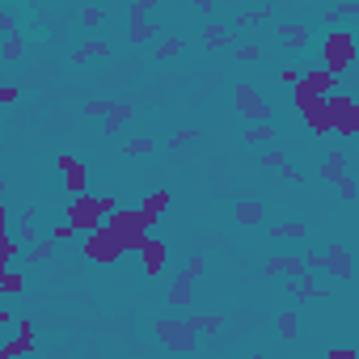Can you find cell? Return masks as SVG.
Here are the masks:
<instances>
[{
  "instance_id": "obj_1",
  "label": "cell",
  "mask_w": 359,
  "mask_h": 359,
  "mask_svg": "<svg viewBox=\"0 0 359 359\" xmlns=\"http://www.w3.org/2000/svg\"><path fill=\"white\" fill-rule=\"evenodd\" d=\"M119 212V199H110V194H81V199H72L68 203V224L76 228V233H97V228H106V220Z\"/></svg>"
},
{
  "instance_id": "obj_2",
  "label": "cell",
  "mask_w": 359,
  "mask_h": 359,
  "mask_svg": "<svg viewBox=\"0 0 359 359\" xmlns=\"http://www.w3.org/2000/svg\"><path fill=\"white\" fill-rule=\"evenodd\" d=\"M106 228L123 241L127 253H140V249L148 245V228H152V224H148V216H144L140 208H119V212L106 220Z\"/></svg>"
},
{
  "instance_id": "obj_3",
  "label": "cell",
  "mask_w": 359,
  "mask_h": 359,
  "mask_svg": "<svg viewBox=\"0 0 359 359\" xmlns=\"http://www.w3.org/2000/svg\"><path fill=\"white\" fill-rule=\"evenodd\" d=\"M194 334H208V322H203V317H186V322L161 317V322H157V338H161L169 351H194V347H199Z\"/></svg>"
},
{
  "instance_id": "obj_4",
  "label": "cell",
  "mask_w": 359,
  "mask_h": 359,
  "mask_svg": "<svg viewBox=\"0 0 359 359\" xmlns=\"http://www.w3.org/2000/svg\"><path fill=\"white\" fill-rule=\"evenodd\" d=\"M351 64H355V38H351L347 30L326 34V42H322V68L334 72V76H342Z\"/></svg>"
},
{
  "instance_id": "obj_5",
  "label": "cell",
  "mask_w": 359,
  "mask_h": 359,
  "mask_svg": "<svg viewBox=\"0 0 359 359\" xmlns=\"http://www.w3.org/2000/svg\"><path fill=\"white\" fill-rule=\"evenodd\" d=\"M81 253H85V258L89 262H101V267H115L119 258H123V241L110 233V228H97V233H89L85 241H81Z\"/></svg>"
},
{
  "instance_id": "obj_6",
  "label": "cell",
  "mask_w": 359,
  "mask_h": 359,
  "mask_svg": "<svg viewBox=\"0 0 359 359\" xmlns=\"http://www.w3.org/2000/svg\"><path fill=\"white\" fill-rule=\"evenodd\" d=\"M157 0H135V5L127 9V38L131 42H148L152 34H161L157 30V22H152V17H157Z\"/></svg>"
},
{
  "instance_id": "obj_7",
  "label": "cell",
  "mask_w": 359,
  "mask_h": 359,
  "mask_svg": "<svg viewBox=\"0 0 359 359\" xmlns=\"http://www.w3.org/2000/svg\"><path fill=\"white\" fill-rule=\"evenodd\" d=\"M233 101H237V110H241L249 123H275V110H271V101H267L258 89H253V85H237Z\"/></svg>"
},
{
  "instance_id": "obj_8",
  "label": "cell",
  "mask_w": 359,
  "mask_h": 359,
  "mask_svg": "<svg viewBox=\"0 0 359 359\" xmlns=\"http://www.w3.org/2000/svg\"><path fill=\"white\" fill-rule=\"evenodd\" d=\"M330 131L359 135V101L355 97H330Z\"/></svg>"
},
{
  "instance_id": "obj_9",
  "label": "cell",
  "mask_w": 359,
  "mask_h": 359,
  "mask_svg": "<svg viewBox=\"0 0 359 359\" xmlns=\"http://www.w3.org/2000/svg\"><path fill=\"white\" fill-rule=\"evenodd\" d=\"M203 275V253H190V262H186V271L178 275V283L169 287V304L174 309H186L190 304V287H194V279Z\"/></svg>"
},
{
  "instance_id": "obj_10",
  "label": "cell",
  "mask_w": 359,
  "mask_h": 359,
  "mask_svg": "<svg viewBox=\"0 0 359 359\" xmlns=\"http://www.w3.org/2000/svg\"><path fill=\"white\" fill-rule=\"evenodd\" d=\"M140 262H144V275L148 279H157L165 271V262H169V241L165 237H148V245L140 249Z\"/></svg>"
},
{
  "instance_id": "obj_11",
  "label": "cell",
  "mask_w": 359,
  "mask_h": 359,
  "mask_svg": "<svg viewBox=\"0 0 359 359\" xmlns=\"http://www.w3.org/2000/svg\"><path fill=\"white\" fill-rule=\"evenodd\" d=\"M30 351H34V322L22 317V322H17V334L0 347V359H17V355H30Z\"/></svg>"
},
{
  "instance_id": "obj_12",
  "label": "cell",
  "mask_w": 359,
  "mask_h": 359,
  "mask_svg": "<svg viewBox=\"0 0 359 359\" xmlns=\"http://www.w3.org/2000/svg\"><path fill=\"white\" fill-rule=\"evenodd\" d=\"M262 271H267V275H283V279H304V275H309L304 258H296V253H271Z\"/></svg>"
},
{
  "instance_id": "obj_13",
  "label": "cell",
  "mask_w": 359,
  "mask_h": 359,
  "mask_svg": "<svg viewBox=\"0 0 359 359\" xmlns=\"http://www.w3.org/2000/svg\"><path fill=\"white\" fill-rule=\"evenodd\" d=\"M60 169H64V182H68V194L72 199H81L85 194V186H89V169L76 161V157H68V152H60V161H56Z\"/></svg>"
},
{
  "instance_id": "obj_14",
  "label": "cell",
  "mask_w": 359,
  "mask_h": 359,
  "mask_svg": "<svg viewBox=\"0 0 359 359\" xmlns=\"http://www.w3.org/2000/svg\"><path fill=\"white\" fill-rule=\"evenodd\" d=\"M326 271H330L334 279H351V275H355V258H351V249H347V245L334 241V245L326 249Z\"/></svg>"
},
{
  "instance_id": "obj_15",
  "label": "cell",
  "mask_w": 359,
  "mask_h": 359,
  "mask_svg": "<svg viewBox=\"0 0 359 359\" xmlns=\"http://www.w3.org/2000/svg\"><path fill=\"white\" fill-rule=\"evenodd\" d=\"M334 85H338L334 72H326V68H304V89H313L317 97H334Z\"/></svg>"
},
{
  "instance_id": "obj_16",
  "label": "cell",
  "mask_w": 359,
  "mask_h": 359,
  "mask_svg": "<svg viewBox=\"0 0 359 359\" xmlns=\"http://www.w3.org/2000/svg\"><path fill=\"white\" fill-rule=\"evenodd\" d=\"M287 296L292 300H326V287H317L313 275H304V279H287Z\"/></svg>"
},
{
  "instance_id": "obj_17",
  "label": "cell",
  "mask_w": 359,
  "mask_h": 359,
  "mask_svg": "<svg viewBox=\"0 0 359 359\" xmlns=\"http://www.w3.org/2000/svg\"><path fill=\"white\" fill-rule=\"evenodd\" d=\"M140 212L148 216V224H157V220H161V216L169 212V190H152V194H148V199L140 203Z\"/></svg>"
},
{
  "instance_id": "obj_18",
  "label": "cell",
  "mask_w": 359,
  "mask_h": 359,
  "mask_svg": "<svg viewBox=\"0 0 359 359\" xmlns=\"http://www.w3.org/2000/svg\"><path fill=\"white\" fill-rule=\"evenodd\" d=\"M267 220V208L258 199H245V203H237V224H245V228H258Z\"/></svg>"
},
{
  "instance_id": "obj_19",
  "label": "cell",
  "mask_w": 359,
  "mask_h": 359,
  "mask_svg": "<svg viewBox=\"0 0 359 359\" xmlns=\"http://www.w3.org/2000/svg\"><path fill=\"white\" fill-rule=\"evenodd\" d=\"M322 178L330 182V186H338L342 178H347V157L334 148V152H326V161H322Z\"/></svg>"
},
{
  "instance_id": "obj_20",
  "label": "cell",
  "mask_w": 359,
  "mask_h": 359,
  "mask_svg": "<svg viewBox=\"0 0 359 359\" xmlns=\"http://www.w3.org/2000/svg\"><path fill=\"white\" fill-rule=\"evenodd\" d=\"M131 115H135V106H131V101H119V106H110V115L101 119V131H106V135H119V127H123Z\"/></svg>"
},
{
  "instance_id": "obj_21",
  "label": "cell",
  "mask_w": 359,
  "mask_h": 359,
  "mask_svg": "<svg viewBox=\"0 0 359 359\" xmlns=\"http://www.w3.org/2000/svg\"><path fill=\"white\" fill-rule=\"evenodd\" d=\"M203 42H208V47H237V38H233V30L228 26H220V22H208V26H203Z\"/></svg>"
},
{
  "instance_id": "obj_22",
  "label": "cell",
  "mask_w": 359,
  "mask_h": 359,
  "mask_svg": "<svg viewBox=\"0 0 359 359\" xmlns=\"http://www.w3.org/2000/svg\"><path fill=\"white\" fill-rule=\"evenodd\" d=\"M106 38H89V42H81L76 51H72V64H89V60H101V56H106Z\"/></svg>"
},
{
  "instance_id": "obj_23",
  "label": "cell",
  "mask_w": 359,
  "mask_h": 359,
  "mask_svg": "<svg viewBox=\"0 0 359 359\" xmlns=\"http://www.w3.org/2000/svg\"><path fill=\"white\" fill-rule=\"evenodd\" d=\"M279 34H283V47H287V51L309 47V30H304L300 22H283V26H279Z\"/></svg>"
},
{
  "instance_id": "obj_24",
  "label": "cell",
  "mask_w": 359,
  "mask_h": 359,
  "mask_svg": "<svg viewBox=\"0 0 359 359\" xmlns=\"http://www.w3.org/2000/svg\"><path fill=\"white\" fill-rule=\"evenodd\" d=\"M17 253H22V237H17V233H5V241H0V267H5V271H13Z\"/></svg>"
},
{
  "instance_id": "obj_25",
  "label": "cell",
  "mask_w": 359,
  "mask_h": 359,
  "mask_svg": "<svg viewBox=\"0 0 359 359\" xmlns=\"http://www.w3.org/2000/svg\"><path fill=\"white\" fill-rule=\"evenodd\" d=\"M182 47H186V42H182L178 34H169V38H161V42H157V51H152V60H157V64H165V60L182 56Z\"/></svg>"
},
{
  "instance_id": "obj_26",
  "label": "cell",
  "mask_w": 359,
  "mask_h": 359,
  "mask_svg": "<svg viewBox=\"0 0 359 359\" xmlns=\"http://www.w3.org/2000/svg\"><path fill=\"white\" fill-rule=\"evenodd\" d=\"M347 17H359V0H347V5H338V9H322V22L326 26H338Z\"/></svg>"
},
{
  "instance_id": "obj_27",
  "label": "cell",
  "mask_w": 359,
  "mask_h": 359,
  "mask_svg": "<svg viewBox=\"0 0 359 359\" xmlns=\"http://www.w3.org/2000/svg\"><path fill=\"white\" fill-rule=\"evenodd\" d=\"M275 326H279V338H287V342H292V338L300 334V317H296V309H283Z\"/></svg>"
},
{
  "instance_id": "obj_28",
  "label": "cell",
  "mask_w": 359,
  "mask_h": 359,
  "mask_svg": "<svg viewBox=\"0 0 359 359\" xmlns=\"http://www.w3.org/2000/svg\"><path fill=\"white\" fill-rule=\"evenodd\" d=\"M56 245H60L56 237H42V241H34V245L26 249V253H30V262H47L51 253H56Z\"/></svg>"
},
{
  "instance_id": "obj_29",
  "label": "cell",
  "mask_w": 359,
  "mask_h": 359,
  "mask_svg": "<svg viewBox=\"0 0 359 359\" xmlns=\"http://www.w3.org/2000/svg\"><path fill=\"white\" fill-rule=\"evenodd\" d=\"M245 140H249V144H271V140H275V123H249Z\"/></svg>"
},
{
  "instance_id": "obj_30",
  "label": "cell",
  "mask_w": 359,
  "mask_h": 359,
  "mask_svg": "<svg viewBox=\"0 0 359 359\" xmlns=\"http://www.w3.org/2000/svg\"><path fill=\"white\" fill-rule=\"evenodd\" d=\"M271 17V5H258V9H245V13H237V26L245 30V26H262Z\"/></svg>"
},
{
  "instance_id": "obj_31",
  "label": "cell",
  "mask_w": 359,
  "mask_h": 359,
  "mask_svg": "<svg viewBox=\"0 0 359 359\" xmlns=\"http://www.w3.org/2000/svg\"><path fill=\"white\" fill-rule=\"evenodd\" d=\"M271 237L287 241V237H304V220H283V224H271Z\"/></svg>"
},
{
  "instance_id": "obj_32",
  "label": "cell",
  "mask_w": 359,
  "mask_h": 359,
  "mask_svg": "<svg viewBox=\"0 0 359 359\" xmlns=\"http://www.w3.org/2000/svg\"><path fill=\"white\" fill-rule=\"evenodd\" d=\"M22 287H26L22 271H0V292H5V296H17Z\"/></svg>"
},
{
  "instance_id": "obj_33",
  "label": "cell",
  "mask_w": 359,
  "mask_h": 359,
  "mask_svg": "<svg viewBox=\"0 0 359 359\" xmlns=\"http://www.w3.org/2000/svg\"><path fill=\"white\" fill-rule=\"evenodd\" d=\"M287 165H292V161L283 157V148H267V152H262V169H279V174H283Z\"/></svg>"
},
{
  "instance_id": "obj_34",
  "label": "cell",
  "mask_w": 359,
  "mask_h": 359,
  "mask_svg": "<svg viewBox=\"0 0 359 359\" xmlns=\"http://www.w3.org/2000/svg\"><path fill=\"white\" fill-rule=\"evenodd\" d=\"M152 148H157V144H152L148 135H140V140H127V152H131V157H148Z\"/></svg>"
},
{
  "instance_id": "obj_35",
  "label": "cell",
  "mask_w": 359,
  "mask_h": 359,
  "mask_svg": "<svg viewBox=\"0 0 359 359\" xmlns=\"http://www.w3.org/2000/svg\"><path fill=\"white\" fill-rule=\"evenodd\" d=\"M237 60H245V64L262 60V47H258V42H241V47H237Z\"/></svg>"
},
{
  "instance_id": "obj_36",
  "label": "cell",
  "mask_w": 359,
  "mask_h": 359,
  "mask_svg": "<svg viewBox=\"0 0 359 359\" xmlns=\"http://www.w3.org/2000/svg\"><path fill=\"white\" fill-rule=\"evenodd\" d=\"M81 22H85V26L93 30V26H101V22H106V13H101L97 5H89V9H81Z\"/></svg>"
},
{
  "instance_id": "obj_37",
  "label": "cell",
  "mask_w": 359,
  "mask_h": 359,
  "mask_svg": "<svg viewBox=\"0 0 359 359\" xmlns=\"http://www.w3.org/2000/svg\"><path fill=\"white\" fill-rule=\"evenodd\" d=\"M0 56H5V60L13 64V60L22 56V34H13V38H5V51H0Z\"/></svg>"
},
{
  "instance_id": "obj_38",
  "label": "cell",
  "mask_w": 359,
  "mask_h": 359,
  "mask_svg": "<svg viewBox=\"0 0 359 359\" xmlns=\"http://www.w3.org/2000/svg\"><path fill=\"white\" fill-rule=\"evenodd\" d=\"M194 135H199V131H190V127H182L178 135H169V148H186V144H194Z\"/></svg>"
},
{
  "instance_id": "obj_39",
  "label": "cell",
  "mask_w": 359,
  "mask_h": 359,
  "mask_svg": "<svg viewBox=\"0 0 359 359\" xmlns=\"http://www.w3.org/2000/svg\"><path fill=\"white\" fill-rule=\"evenodd\" d=\"M304 267H309V271H326V249H322V253H317V249L304 253Z\"/></svg>"
},
{
  "instance_id": "obj_40",
  "label": "cell",
  "mask_w": 359,
  "mask_h": 359,
  "mask_svg": "<svg viewBox=\"0 0 359 359\" xmlns=\"http://www.w3.org/2000/svg\"><path fill=\"white\" fill-rule=\"evenodd\" d=\"M85 115H93V119L101 115V119H106L110 115V101H85Z\"/></svg>"
},
{
  "instance_id": "obj_41",
  "label": "cell",
  "mask_w": 359,
  "mask_h": 359,
  "mask_svg": "<svg viewBox=\"0 0 359 359\" xmlns=\"http://www.w3.org/2000/svg\"><path fill=\"white\" fill-rule=\"evenodd\" d=\"M0 30H5L9 38L17 34V22H13V13H5V9H0Z\"/></svg>"
},
{
  "instance_id": "obj_42",
  "label": "cell",
  "mask_w": 359,
  "mask_h": 359,
  "mask_svg": "<svg viewBox=\"0 0 359 359\" xmlns=\"http://www.w3.org/2000/svg\"><path fill=\"white\" fill-rule=\"evenodd\" d=\"M326 359H359V351H351V347H334Z\"/></svg>"
},
{
  "instance_id": "obj_43",
  "label": "cell",
  "mask_w": 359,
  "mask_h": 359,
  "mask_svg": "<svg viewBox=\"0 0 359 359\" xmlns=\"http://www.w3.org/2000/svg\"><path fill=\"white\" fill-rule=\"evenodd\" d=\"M72 233H76V228H72V224H56V228H51V237H56V241H68V237H72Z\"/></svg>"
},
{
  "instance_id": "obj_44",
  "label": "cell",
  "mask_w": 359,
  "mask_h": 359,
  "mask_svg": "<svg viewBox=\"0 0 359 359\" xmlns=\"http://www.w3.org/2000/svg\"><path fill=\"white\" fill-rule=\"evenodd\" d=\"M190 9H194V13H203V17H208V13H212L216 5H212V0H190Z\"/></svg>"
},
{
  "instance_id": "obj_45",
  "label": "cell",
  "mask_w": 359,
  "mask_h": 359,
  "mask_svg": "<svg viewBox=\"0 0 359 359\" xmlns=\"http://www.w3.org/2000/svg\"><path fill=\"white\" fill-rule=\"evenodd\" d=\"M0 101H17V85H0Z\"/></svg>"
},
{
  "instance_id": "obj_46",
  "label": "cell",
  "mask_w": 359,
  "mask_h": 359,
  "mask_svg": "<svg viewBox=\"0 0 359 359\" xmlns=\"http://www.w3.org/2000/svg\"><path fill=\"white\" fill-rule=\"evenodd\" d=\"M283 178H287V182H296V186H304V174H300V169H292V165L283 169Z\"/></svg>"
},
{
  "instance_id": "obj_47",
  "label": "cell",
  "mask_w": 359,
  "mask_h": 359,
  "mask_svg": "<svg viewBox=\"0 0 359 359\" xmlns=\"http://www.w3.org/2000/svg\"><path fill=\"white\" fill-rule=\"evenodd\" d=\"M249 359H262V355H249Z\"/></svg>"
}]
</instances>
